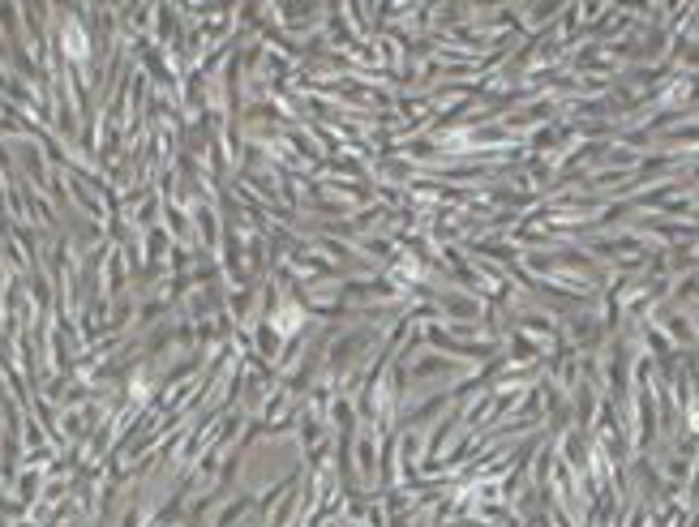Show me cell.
<instances>
[{"label": "cell", "instance_id": "1", "mask_svg": "<svg viewBox=\"0 0 699 527\" xmlns=\"http://www.w3.org/2000/svg\"><path fill=\"white\" fill-rule=\"evenodd\" d=\"M279 326H300V309H287V313H279Z\"/></svg>", "mask_w": 699, "mask_h": 527}]
</instances>
